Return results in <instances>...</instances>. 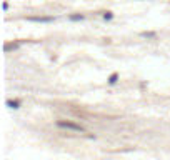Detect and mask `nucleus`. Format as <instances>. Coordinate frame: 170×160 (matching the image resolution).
<instances>
[{"mask_svg":"<svg viewBox=\"0 0 170 160\" xmlns=\"http://www.w3.org/2000/svg\"><path fill=\"white\" fill-rule=\"evenodd\" d=\"M57 127H60V128H65V130H72V132H80V134H84L85 128L80 125V123L73 122V120H57L55 122Z\"/></svg>","mask_w":170,"mask_h":160,"instance_id":"nucleus-1","label":"nucleus"},{"mask_svg":"<svg viewBox=\"0 0 170 160\" xmlns=\"http://www.w3.org/2000/svg\"><path fill=\"white\" fill-rule=\"evenodd\" d=\"M7 107L12 110H18L22 107V100H18V98H9L7 100Z\"/></svg>","mask_w":170,"mask_h":160,"instance_id":"nucleus-2","label":"nucleus"},{"mask_svg":"<svg viewBox=\"0 0 170 160\" xmlns=\"http://www.w3.org/2000/svg\"><path fill=\"white\" fill-rule=\"evenodd\" d=\"M119 80H120V73L119 72H114V73H110V75L107 77V84L115 85V84H119Z\"/></svg>","mask_w":170,"mask_h":160,"instance_id":"nucleus-3","label":"nucleus"},{"mask_svg":"<svg viewBox=\"0 0 170 160\" xmlns=\"http://www.w3.org/2000/svg\"><path fill=\"white\" fill-rule=\"evenodd\" d=\"M142 35H144V37H147V38H153V37H155V34H153V32H144Z\"/></svg>","mask_w":170,"mask_h":160,"instance_id":"nucleus-4","label":"nucleus"},{"mask_svg":"<svg viewBox=\"0 0 170 160\" xmlns=\"http://www.w3.org/2000/svg\"><path fill=\"white\" fill-rule=\"evenodd\" d=\"M70 18H72V20H82L84 17H82V15H73V17H70Z\"/></svg>","mask_w":170,"mask_h":160,"instance_id":"nucleus-5","label":"nucleus"}]
</instances>
